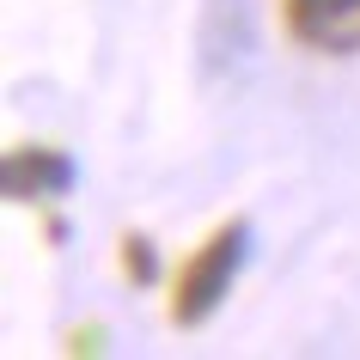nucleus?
I'll use <instances>...</instances> for the list:
<instances>
[{
    "instance_id": "f03ea898",
    "label": "nucleus",
    "mask_w": 360,
    "mask_h": 360,
    "mask_svg": "<svg viewBox=\"0 0 360 360\" xmlns=\"http://www.w3.org/2000/svg\"><path fill=\"white\" fill-rule=\"evenodd\" d=\"M74 177H79V165L61 147H43V141L6 147V165H0V184H6L13 202H61L74 190Z\"/></svg>"
},
{
    "instance_id": "f257e3e1",
    "label": "nucleus",
    "mask_w": 360,
    "mask_h": 360,
    "mask_svg": "<svg viewBox=\"0 0 360 360\" xmlns=\"http://www.w3.org/2000/svg\"><path fill=\"white\" fill-rule=\"evenodd\" d=\"M245 257H250V226H245V220L214 226L208 238L190 250V263H184V275H177V287H171V323H177V330L208 323L214 311H220V300L232 293Z\"/></svg>"
},
{
    "instance_id": "20e7f679",
    "label": "nucleus",
    "mask_w": 360,
    "mask_h": 360,
    "mask_svg": "<svg viewBox=\"0 0 360 360\" xmlns=\"http://www.w3.org/2000/svg\"><path fill=\"white\" fill-rule=\"evenodd\" d=\"M122 275H129L134 287H147L153 275H159V250H153V238H141V232L122 238Z\"/></svg>"
},
{
    "instance_id": "7ed1b4c3",
    "label": "nucleus",
    "mask_w": 360,
    "mask_h": 360,
    "mask_svg": "<svg viewBox=\"0 0 360 360\" xmlns=\"http://www.w3.org/2000/svg\"><path fill=\"white\" fill-rule=\"evenodd\" d=\"M281 19L305 49H323V56H342L360 43V0H287Z\"/></svg>"
}]
</instances>
